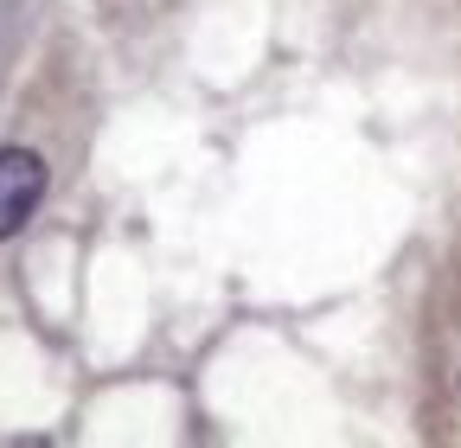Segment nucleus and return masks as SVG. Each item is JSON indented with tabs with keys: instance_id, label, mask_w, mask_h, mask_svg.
Masks as SVG:
<instances>
[{
	"instance_id": "f257e3e1",
	"label": "nucleus",
	"mask_w": 461,
	"mask_h": 448,
	"mask_svg": "<svg viewBox=\"0 0 461 448\" xmlns=\"http://www.w3.org/2000/svg\"><path fill=\"white\" fill-rule=\"evenodd\" d=\"M39 199H45V160L32 148H0V244L26 231Z\"/></svg>"
}]
</instances>
